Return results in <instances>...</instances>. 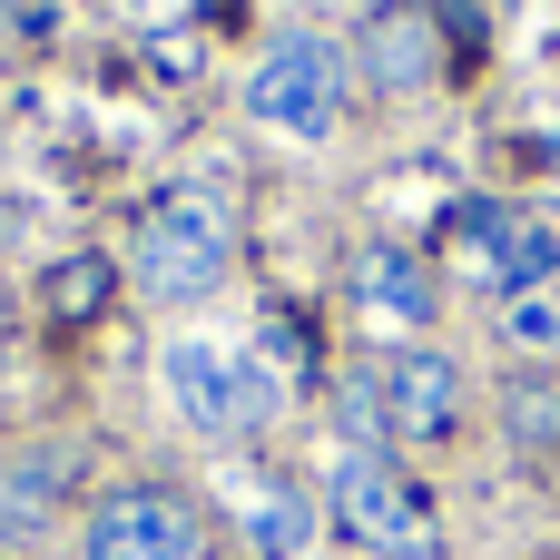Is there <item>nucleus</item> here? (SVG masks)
Segmentation results:
<instances>
[{
    "label": "nucleus",
    "instance_id": "nucleus-1",
    "mask_svg": "<svg viewBox=\"0 0 560 560\" xmlns=\"http://www.w3.org/2000/svg\"><path fill=\"white\" fill-rule=\"evenodd\" d=\"M236 266V207L217 187H158L138 207V236H128V276L148 305H207Z\"/></svg>",
    "mask_w": 560,
    "mask_h": 560
},
{
    "label": "nucleus",
    "instance_id": "nucleus-2",
    "mask_svg": "<svg viewBox=\"0 0 560 560\" xmlns=\"http://www.w3.org/2000/svg\"><path fill=\"white\" fill-rule=\"evenodd\" d=\"M158 384H167L177 423L207 433V443L266 433V423L285 413V374H276L266 354H246V345H217V335H177L167 364H158Z\"/></svg>",
    "mask_w": 560,
    "mask_h": 560
},
{
    "label": "nucleus",
    "instance_id": "nucleus-3",
    "mask_svg": "<svg viewBox=\"0 0 560 560\" xmlns=\"http://www.w3.org/2000/svg\"><path fill=\"white\" fill-rule=\"evenodd\" d=\"M246 118L276 128V138H335V118H345V49L315 39V30L266 39L256 69H246Z\"/></svg>",
    "mask_w": 560,
    "mask_h": 560
},
{
    "label": "nucleus",
    "instance_id": "nucleus-4",
    "mask_svg": "<svg viewBox=\"0 0 560 560\" xmlns=\"http://www.w3.org/2000/svg\"><path fill=\"white\" fill-rule=\"evenodd\" d=\"M325 502H335V532H354L364 551H384V560L433 551V512H423V492H413V472L394 453H354L345 443L325 463Z\"/></svg>",
    "mask_w": 560,
    "mask_h": 560
},
{
    "label": "nucleus",
    "instance_id": "nucleus-5",
    "mask_svg": "<svg viewBox=\"0 0 560 560\" xmlns=\"http://www.w3.org/2000/svg\"><path fill=\"white\" fill-rule=\"evenodd\" d=\"M197 502L167 492V482H128V492H98V512L79 522V560H197Z\"/></svg>",
    "mask_w": 560,
    "mask_h": 560
},
{
    "label": "nucleus",
    "instance_id": "nucleus-6",
    "mask_svg": "<svg viewBox=\"0 0 560 560\" xmlns=\"http://www.w3.org/2000/svg\"><path fill=\"white\" fill-rule=\"evenodd\" d=\"M374 394H384V433L394 443H443L463 423V364L433 354V345H394L374 364Z\"/></svg>",
    "mask_w": 560,
    "mask_h": 560
},
{
    "label": "nucleus",
    "instance_id": "nucleus-7",
    "mask_svg": "<svg viewBox=\"0 0 560 560\" xmlns=\"http://www.w3.org/2000/svg\"><path fill=\"white\" fill-rule=\"evenodd\" d=\"M453 236L472 246V276H482L492 295H512V305L560 266V246L532 226V217H512V207H453Z\"/></svg>",
    "mask_w": 560,
    "mask_h": 560
},
{
    "label": "nucleus",
    "instance_id": "nucleus-8",
    "mask_svg": "<svg viewBox=\"0 0 560 560\" xmlns=\"http://www.w3.org/2000/svg\"><path fill=\"white\" fill-rule=\"evenodd\" d=\"M364 79H374L384 98H413V89H433V79H443V30H433V10H413V0H384V10L364 20Z\"/></svg>",
    "mask_w": 560,
    "mask_h": 560
},
{
    "label": "nucleus",
    "instance_id": "nucleus-9",
    "mask_svg": "<svg viewBox=\"0 0 560 560\" xmlns=\"http://www.w3.org/2000/svg\"><path fill=\"white\" fill-rule=\"evenodd\" d=\"M69 482H79V463H69L59 443H20V453H0V541H39V532L59 522Z\"/></svg>",
    "mask_w": 560,
    "mask_h": 560
},
{
    "label": "nucleus",
    "instance_id": "nucleus-10",
    "mask_svg": "<svg viewBox=\"0 0 560 560\" xmlns=\"http://www.w3.org/2000/svg\"><path fill=\"white\" fill-rule=\"evenodd\" d=\"M354 305L364 315H384V325H433V276H423V256H404V246H364L354 256Z\"/></svg>",
    "mask_w": 560,
    "mask_h": 560
},
{
    "label": "nucleus",
    "instance_id": "nucleus-11",
    "mask_svg": "<svg viewBox=\"0 0 560 560\" xmlns=\"http://www.w3.org/2000/svg\"><path fill=\"white\" fill-rule=\"evenodd\" d=\"M236 522H246V541H256V560H295L305 541H315V502H305L295 482H276V472L236 482Z\"/></svg>",
    "mask_w": 560,
    "mask_h": 560
},
{
    "label": "nucleus",
    "instance_id": "nucleus-12",
    "mask_svg": "<svg viewBox=\"0 0 560 560\" xmlns=\"http://www.w3.org/2000/svg\"><path fill=\"white\" fill-rule=\"evenodd\" d=\"M108 285H118L108 256H69V266H49V315H59V325H89V315L108 305Z\"/></svg>",
    "mask_w": 560,
    "mask_h": 560
},
{
    "label": "nucleus",
    "instance_id": "nucleus-13",
    "mask_svg": "<svg viewBox=\"0 0 560 560\" xmlns=\"http://www.w3.org/2000/svg\"><path fill=\"white\" fill-rule=\"evenodd\" d=\"M502 325H512V345H560L551 305H532V295H522V305H512V315H502Z\"/></svg>",
    "mask_w": 560,
    "mask_h": 560
},
{
    "label": "nucleus",
    "instance_id": "nucleus-14",
    "mask_svg": "<svg viewBox=\"0 0 560 560\" xmlns=\"http://www.w3.org/2000/svg\"><path fill=\"white\" fill-rule=\"evenodd\" d=\"M0 335H10V315H0Z\"/></svg>",
    "mask_w": 560,
    "mask_h": 560
}]
</instances>
